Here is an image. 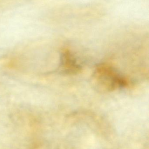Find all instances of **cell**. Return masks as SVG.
Listing matches in <instances>:
<instances>
[{"label":"cell","mask_w":149,"mask_h":149,"mask_svg":"<svg viewBox=\"0 0 149 149\" xmlns=\"http://www.w3.org/2000/svg\"><path fill=\"white\" fill-rule=\"evenodd\" d=\"M92 85L98 92L108 93L126 87L129 84L127 78L116 69L109 65H97L93 72Z\"/></svg>","instance_id":"1"},{"label":"cell","mask_w":149,"mask_h":149,"mask_svg":"<svg viewBox=\"0 0 149 149\" xmlns=\"http://www.w3.org/2000/svg\"><path fill=\"white\" fill-rule=\"evenodd\" d=\"M60 62L59 70L64 74H76L82 68L76 57L69 50H65L61 53Z\"/></svg>","instance_id":"2"}]
</instances>
